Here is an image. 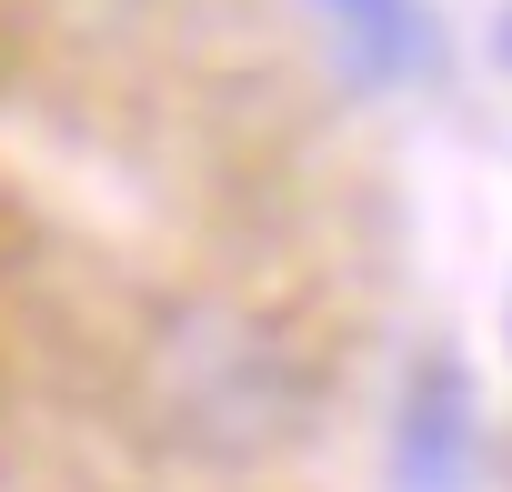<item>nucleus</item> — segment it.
Returning a JSON list of instances; mask_svg holds the SVG:
<instances>
[{
    "mask_svg": "<svg viewBox=\"0 0 512 492\" xmlns=\"http://www.w3.org/2000/svg\"><path fill=\"white\" fill-rule=\"evenodd\" d=\"M302 362L282 332H262L251 312H181L171 342H161V432L181 452H211V462H251L302 432Z\"/></svg>",
    "mask_w": 512,
    "mask_h": 492,
    "instance_id": "1",
    "label": "nucleus"
},
{
    "mask_svg": "<svg viewBox=\"0 0 512 492\" xmlns=\"http://www.w3.org/2000/svg\"><path fill=\"white\" fill-rule=\"evenodd\" d=\"M482 472V402L452 352H422L392 402V482L402 492H472Z\"/></svg>",
    "mask_w": 512,
    "mask_h": 492,
    "instance_id": "2",
    "label": "nucleus"
},
{
    "mask_svg": "<svg viewBox=\"0 0 512 492\" xmlns=\"http://www.w3.org/2000/svg\"><path fill=\"white\" fill-rule=\"evenodd\" d=\"M492 51H502V61H512V11H502V31H492Z\"/></svg>",
    "mask_w": 512,
    "mask_h": 492,
    "instance_id": "4",
    "label": "nucleus"
},
{
    "mask_svg": "<svg viewBox=\"0 0 512 492\" xmlns=\"http://www.w3.org/2000/svg\"><path fill=\"white\" fill-rule=\"evenodd\" d=\"M312 21L332 31L342 71H352V81H372V91L422 81V71L442 61V31H432L422 0H312Z\"/></svg>",
    "mask_w": 512,
    "mask_h": 492,
    "instance_id": "3",
    "label": "nucleus"
}]
</instances>
